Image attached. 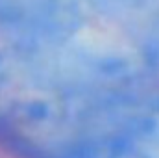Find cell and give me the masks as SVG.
<instances>
[]
</instances>
